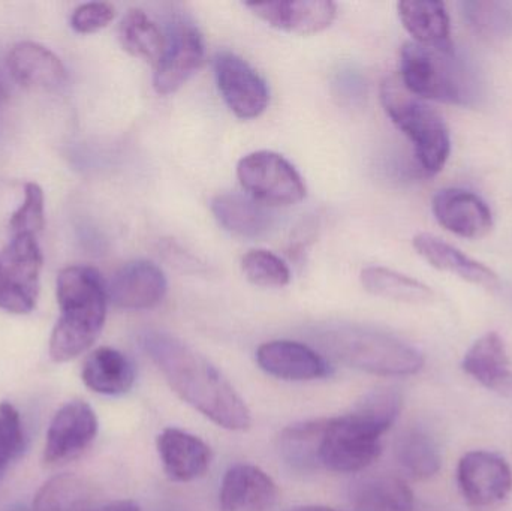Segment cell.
I'll return each instance as SVG.
<instances>
[{
  "label": "cell",
  "instance_id": "12",
  "mask_svg": "<svg viewBox=\"0 0 512 511\" xmlns=\"http://www.w3.org/2000/svg\"><path fill=\"white\" fill-rule=\"evenodd\" d=\"M204 56L203 36L197 27L185 20L174 21L167 36V50L156 66V92L170 95L179 90L201 68Z\"/></svg>",
  "mask_w": 512,
  "mask_h": 511
},
{
  "label": "cell",
  "instance_id": "39",
  "mask_svg": "<svg viewBox=\"0 0 512 511\" xmlns=\"http://www.w3.org/2000/svg\"><path fill=\"white\" fill-rule=\"evenodd\" d=\"M0 511H32L30 509H27L24 504L20 503H14V504H8V506L3 507V509H0Z\"/></svg>",
  "mask_w": 512,
  "mask_h": 511
},
{
  "label": "cell",
  "instance_id": "17",
  "mask_svg": "<svg viewBox=\"0 0 512 511\" xmlns=\"http://www.w3.org/2000/svg\"><path fill=\"white\" fill-rule=\"evenodd\" d=\"M276 483L254 465H234L222 479L219 504L222 511H267L276 504Z\"/></svg>",
  "mask_w": 512,
  "mask_h": 511
},
{
  "label": "cell",
  "instance_id": "10",
  "mask_svg": "<svg viewBox=\"0 0 512 511\" xmlns=\"http://www.w3.org/2000/svg\"><path fill=\"white\" fill-rule=\"evenodd\" d=\"M98 429V417L87 402L72 401L63 405L48 426L45 464L57 467L80 458L92 446Z\"/></svg>",
  "mask_w": 512,
  "mask_h": 511
},
{
  "label": "cell",
  "instance_id": "27",
  "mask_svg": "<svg viewBox=\"0 0 512 511\" xmlns=\"http://www.w3.org/2000/svg\"><path fill=\"white\" fill-rule=\"evenodd\" d=\"M119 39L131 56L158 66L167 50V36L141 9H131L120 21Z\"/></svg>",
  "mask_w": 512,
  "mask_h": 511
},
{
  "label": "cell",
  "instance_id": "22",
  "mask_svg": "<svg viewBox=\"0 0 512 511\" xmlns=\"http://www.w3.org/2000/svg\"><path fill=\"white\" fill-rule=\"evenodd\" d=\"M212 212L225 230L243 239H259L274 225V215L267 206L236 192L213 198Z\"/></svg>",
  "mask_w": 512,
  "mask_h": 511
},
{
  "label": "cell",
  "instance_id": "15",
  "mask_svg": "<svg viewBox=\"0 0 512 511\" xmlns=\"http://www.w3.org/2000/svg\"><path fill=\"white\" fill-rule=\"evenodd\" d=\"M256 363L265 374L285 381L321 380L331 374L324 356L294 341L265 342L256 351Z\"/></svg>",
  "mask_w": 512,
  "mask_h": 511
},
{
  "label": "cell",
  "instance_id": "36",
  "mask_svg": "<svg viewBox=\"0 0 512 511\" xmlns=\"http://www.w3.org/2000/svg\"><path fill=\"white\" fill-rule=\"evenodd\" d=\"M66 511H141V509L135 501L131 500L98 503V501H95V498H93V500L86 501V503L72 507V509Z\"/></svg>",
  "mask_w": 512,
  "mask_h": 511
},
{
  "label": "cell",
  "instance_id": "37",
  "mask_svg": "<svg viewBox=\"0 0 512 511\" xmlns=\"http://www.w3.org/2000/svg\"><path fill=\"white\" fill-rule=\"evenodd\" d=\"M6 102H8V90H6L5 83L0 80V113L5 108Z\"/></svg>",
  "mask_w": 512,
  "mask_h": 511
},
{
  "label": "cell",
  "instance_id": "9",
  "mask_svg": "<svg viewBox=\"0 0 512 511\" xmlns=\"http://www.w3.org/2000/svg\"><path fill=\"white\" fill-rule=\"evenodd\" d=\"M457 485L474 509H489L507 500L512 491L510 464L498 453L474 450L460 459Z\"/></svg>",
  "mask_w": 512,
  "mask_h": 511
},
{
  "label": "cell",
  "instance_id": "8",
  "mask_svg": "<svg viewBox=\"0 0 512 511\" xmlns=\"http://www.w3.org/2000/svg\"><path fill=\"white\" fill-rule=\"evenodd\" d=\"M42 254L35 236H14L0 252V309L29 314L39 294Z\"/></svg>",
  "mask_w": 512,
  "mask_h": 511
},
{
  "label": "cell",
  "instance_id": "20",
  "mask_svg": "<svg viewBox=\"0 0 512 511\" xmlns=\"http://www.w3.org/2000/svg\"><path fill=\"white\" fill-rule=\"evenodd\" d=\"M462 369L481 386L495 392L512 389L511 360L504 339L496 332L481 336L463 357Z\"/></svg>",
  "mask_w": 512,
  "mask_h": 511
},
{
  "label": "cell",
  "instance_id": "16",
  "mask_svg": "<svg viewBox=\"0 0 512 511\" xmlns=\"http://www.w3.org/2000/svg\"><path fill=\"white\" fill-rule=\"evenodd\" d=\"M249 9L265 23L285 32L313 35L331 26L337 14L330 0L248 3Z\"/></svg>",
  "mask_w": 512,
  "mask_h": 511
},
{
  "label": "cell",
  "instance_id": "2",
  "mask_svg": "<svg viewBox=\"0 0 512 511\" xmlns=\"http://www.w3.org/2000/svg\"><path fill=\"white\" fill-rule=\"evenodd\" d=\"M60 317L50 338L53 362L65 363L89 350L107 318V284L89 266L66 267L57 278Z\"/></svg>",
  "mask_w": 512,
  "mask_h": 511
},
{
  "label": "cell",
  "instance_id": "13",
  "mask_svg": "<svg viewBox=\"0 0 512 511\" xmlns=\"http://www.w3.org/2000/svg\"><path fill=\"white\" fill-rule=\"evenodd\" d=\"M167 288V276L161 267L152 261H131L107 285L108 302L129 311L152 309L162 302Z\"/></svg>",
  "mask_w": 512,
  "mask_h": 511
},
{
  "label": "cell",
  "instance_id": "24",
  "mask_svg": "<svg viewBox=\"0 0 512 511\" xmlns=\"http://www.w3.org/2000/svg\"><path fill=\"white\" fill-rule=\"evenodd\" d=\"M400 20L414 42L426 47L447 48L451 24L447 6L439 0H403L397 3Z\"/></svg>",
  "mask_w": 512,
  "mask_h": 511
},
{
  "label": "cell",
  "instance_id": "11",
  "mask_svg": "<svg viewBox=\"0 0 512 511\" xmlns=\"http://www.w3.org/2000/svg\"><path fill=\"white\" fill-rule=\"evenodd\" d=\"M213 66L219 92L239 119H256L264 113L270 101L267 83L245 59L222 51Z\"/></svg>",
  "mask_w": 512,
  "mask_h": 511
},
{
  "label": "cell",
  "instance_id": "1",
  "mask_svg": "<svg viewBox=\"0 0 512 511\" xmlns=\"http://www.w3.org/2000/svg\"><path fill=\"white\" fill-rule=\"evenodd\" d=\"M141 345L182 401L228 431L251 428L248 405L206 357L176 336L156 330L143 333Z\"/></svg>",
  "mask_w": 512,
  "mask_h": 511
},
{
  "label": "cell",
  "instance_id": "4",
  "mask_svg": "<svg viewBox=\"0 0 512 511\" xmlns=\"http://www.w3.org/2000/svg\"><path fill=\"white\" fill-rule=\"evenodd\" d=\"M400 81L417 96L445 104L469 105L475 98L471 72L453 47H426L406 42L400 54Z\"/></svg>",
  "mask_w": 512,
  "mask_h": 511
},
{
  "label": "cell",
  "instance_id": "19",
  "mask_svg": "<svg viewBox=\"0 0 512 511\" xmlns=\"http://www.w3.org/2000/svg\"><path fill=\"white\" fill-rule=\"evenodd\" d=\"M415 251L424 258L430 266L441 272L459 276L463 281L477 287H499V276L490 267L484 266L480 261L463 254L460 249L454 248L450 243L444 242L433 234H417L412 240Z\"/></svg>",
  "mask_w": 512,
  "mask_h": 511
},
{
  "label": "cell",
  "instance_id": "21",
  "mask_svg": "<svg viewBox=\"0 0 512 511\" xmlns=\"http://www.w3.org/2000/svg\"><path fill=\"white\" fill-rule=\"evenodd\" d=\"M9 72L26 87L51 90L65 83L66 69L62 60L36 42H18L9 51Z\"/></svg>",
  "mask_w": 512,
  "mask_h": 511
},
{
  "label": "cell",
  "instance_id": "25",
  "mask_svg": "<svg viewBox=\"0 0 512 511\" xmlns=\"http://www.w3.org/2000/svg\"><path fill=\"white\" fill-rule=\"evenodd\" d=\"M328 419L295 423L282 432L279 450L283 461L300 473L321 470V449Z\"/></svg>",
  "mask_w": 512,
  "mask_h": 511
},
{
  "label": "cell",
  "instance_id": "34",
  "mask_svg": "<svg viewBox=\"0 0 512 511\" xmlns=\"http://www.w3.org/2000/svg\"><path fill=\"white\" fill-rule=\"evenodd\" d=\"M463 9L471 26L484 35H504L511 29V15L501 3L466 2Z\"/></svg>",
  "mask_w": 512,
  "mask_h": 511
},
{
  "label": "cell",
  "instance_id": "3",
  "mask_svg": "<svg viewBox=\"0 0 512 511\" xmlns=\"http://www.w3.org/2000/svg\"><path fill=\"white\" fill-rule=\"evenodd\" d=\"M316 344L331 359L381 377H409L424 366V356L417 348L397 336L370 327H325L316 332Z\"/></svg>",
  "mask_w": 512,
  "mask_h": 511
},
{
  "label": "cell",
  "instance_id": "31",
  "mask_svg": "<svg viewBox=\"0 0 512 511\" xmlns=\"http://www.w3.org/2000/svg\"><path fill=\"white\" fill-rule=\"evenodd\" d=\"M242 269L249 282L262 288H282L291 281V272L282 258L265 249H254L243 257Z\"/></svg>",
  "mask_w": 512,
  "mask_h": 511
},
{
  "label": "cell",
  "instance_id": "38",
  "mask_svg": "<svg viewBox=\"0 0 512 511\" xmlns=\"http://www.w3.org/2000/svg\"><path fill=\"white\" fill-rule=\"evenodd\" d=\"M289 511H339V510L328 509V507H321V506H304V507H297V509H292Z\"/></svg>",
  "mask_w": 512,
  "mask_h": 511
},
{
  "label": "cell",
  "instance_id": "35",
  "mask_svg": "<svg viewBox=\"0 0 512 511\" xmlns=\"http://www.w3.org/2000/svg\"><path fill=\"white\" fill-rule=\"evenodd\" d=\"M114 17H116V9L110 3H84L72 14L71 26L78 33H95L107 27Z\"/></svg>",
  "mask_w": 512,
  "mask_h": 511
},
{
  "label": "cell",
  "instance_id": "30",
  "mask_svg": "<svg viewBox=\"0 0 512 511\" xmlns=\"http://www.w3.org/2000/svg\"><path fill=\"white\" fill-rule=\"evenodd\" d=\"M402 410V395L396 389H378L364 396L352 413L384 435Z\"/></svg>",
  "mask_w": 512,
  "mask_h": 511
},
{
  "label": "cell",
  "instance_id": "32",
  "mask_svg": "<svg viewBox=\"0 0 512 511\" xmlns=\"http://www.w3.org/2000/svg\"><path fill=\"white\" fill-rule=\"evenodd\" d=\"M44 224V192L36 183H27L23 204L11 216L9 228L14 236H35Z\"/></svg>",
  "mask_w": 512,
  "mask_h": 511
},
{
  "label": "cell",
  "instance_id": "29",
  "mask_svg": "<svg viewBox=\"0 0 512 511\" xmlns=\"http://www.w3.org/2000/svg\"><path fill=\"white\" fill-rule=\"evenodd\" d=\"M396 456L400 467L417 480L432 479L441 470V450L435 438L424 429L406 431L397 440Z\"/></svg>",
  "mask_w": 512,
  "mask_h": 511
},
{
  "label": "cell",
  "instance_id": "33",
  "mask_svg": "<svg viewBox=\"0 0 512 511\" xmlns=\"http://www.w3.org/2000/svg\"><path fill=\"white\" fill-rule=\"evenodd\" d=\"M24 447L20 414L9 402L0 404V479Z\"/></svg>",
  "mask_w": 512,
  "mask_h": 511
},
{
  "label": "cell",
  "instance_id": "23",
  "mask_svg": "<svg viewBox=\"0 0 512 511\" xmlns=\"http://www.w3.org/2000/svg\"><path fill=\"white\" fill-rule=\"evenodd\" d=\"M81 378L87 389L98 395L123 396L134 387L135 369L125 354L101 347L84 360Z\"/></svg>",
  "mask_w": 512,
  "mask_h": 511
},
{
  "label": "cell",
  "instance_id": "6",
  "mask_svg": "<svg viewBox=\"0 0 512 511\" xmlns=\"http://www.w3.org/2000/svg\"><path fill=\"white\" fill-rule=\"evenodd\" d=\"M240 185L264 206H294L306 197V185L294 165L270 150L249 153L237 165Z\"/></svg>",
  "mask_w": 512,
  "mask_h": 511
},
{
  "label": "cell",
  "instance_id": "26",
  "mask_svg": "<svg viewBox=\"0 0 512 511\" xmlns=\"http://www.w3.org/2000/svg\"><path fill=\"white\" fill-rule=\"evenodd\" d=\"M351 504L355 511H412L414 492L399 477H367L352 488Z\"/></svg>",
  "mask_w": 512,
  "mask_h": 511
},
{
  "label": "cell",
  "instance_id": "18",
  "mask_svg": "<svg viewBox=\"0 0 512 511\" xmlns=\"http://www.w3.org/2000/svg\"><path fill=\"white\" fill-rule=\"evenodd\" d=\"M158 452L165 474L173 482L188 483L200 479L212 464V450L201 438L168 428L158 437Z\"/></svg>",
  "mask_w": 512,
  "mask_h": 511
},
{
  "label": "cell",
  "instance_id": "28",
  "mask_svg": "<svg viewBox=\"0 0 512 511\" xmlns=\"http://www.w3.org/2000/svg\"><path fill=\"white\" fill-rule=\"evenodd\" d=\"M361 284L373 296L394 302L427 305L435 300V291L423 282L385 267H366L361 272Z\"/></svg>",
  "mask_w": 512,
  "mask_h": 511
},
{
  "label": "cell",
  "instance_id": "14",
  "mask_svg": "<svg viewBox=\"0 0 512 511\" xmlns=\"http://www.w3.org/2000/svg\"><path fill=\"white\" fill-rule=\"evenodd\" d=\"M436 221L463 239H481L493 228V215L483 198L465 189H442L433 197Z\"/></svg>",
  "mask_w": 512,
  "mask_h": 511
},
{
  "label": "cell",
  "instance_id": "7",
  "mask_svg": "<svg viewBox=\"0 0 512 511\" xmlns=\"http://www.w3.org/2000/svg\"><path fill=\"white\" fill-rule=\"evenodd\" d=\"M381 437L355 413L328 419L321 449V468L342 474L366 470L381 456Z\"/></svg>",
  "mask_w": 512,
  "mask_h": 511
},
{
  "label": "cell",
  "instance_id": "5",
  "mask_svg": "<svg viewBox=\"0 0 512 511\" xmlns=\"http://www.w3.org/2000/svg\"><path fill=\"white\" fill-rule=\"evenodd\" d=\"M381 101L391 122L414 144L423 170L433 176L444 170L451 153L450 131L438 111L412 95L399 77L382 83Z\"/></svg>",
  "mask_w": 512,
  "mask_h": 511
}]
</instances>
